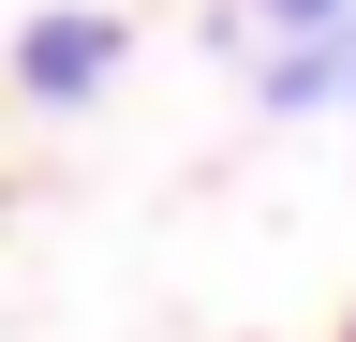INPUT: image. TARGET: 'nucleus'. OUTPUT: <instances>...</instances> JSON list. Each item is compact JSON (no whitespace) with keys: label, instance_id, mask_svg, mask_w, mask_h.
Masks as SVG:
<instances>
[{"label":"nucleus","instance_id":"obj_1","mask_svg":"<svg viewBox=\"0 0 356 342\" xmlns=\"http://www.w3.org/2000/svg\"><path fill=\"white\" fill-rule=\"evenodd\" d=\"M0 60H15V104H104V75L134 60V30L104 15V0H44Z\"/></svg>","mask_w":356,"mask_h":342},{"label":"nucleus","instance_id":"obj_2","mask_svg":"<svg viewBox=\"0 0 356 342\" xmlns=\"http://www.w3.org/2000/svg\"><path fill=\"white\" fill-rule=\"evenodd\" d=\"M252 104L267 119H341L356 134V15L312 30V45H252Z\"/></svg>","mask_w":356,"mask_h":342},{"label":"nucleus","instance_id":"obj_3","mask_svg":"<svg viewBox=\"0 0 356 342\" xmlns=\"http://www.w3.org/2000/svg\"><path fill=\"white\" fill-rule=\"evenodd\" d=\"M341 15H356V0H238L252 45H312V30H341Z\"/></svg>","mask_w":356,"mask_h":342}]
</instances>
